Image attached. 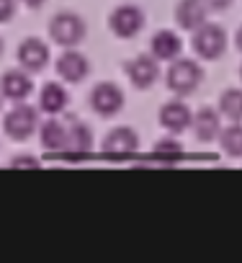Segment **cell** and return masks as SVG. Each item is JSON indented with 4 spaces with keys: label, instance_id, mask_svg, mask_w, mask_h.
Listing matches in <instances>:
<instances>
[{
    "label": "cell",
    "instance_id": "7",
    "mask_svg": "<svg viewBox=\"0 0 242 263\" xmlns=\"http://www.w3.org/2000/svg\"><path fill=\"white\" fill-rule=\"evenodd\" d=\"M124 72L137 90H147L160 78V60H155L152 54H137L124 65Z\"/></svg>",
    "mask_w": 242,
    "mask_h": 263
},
{
    "label": "cell",
    "instance_id": "17",
    "mask_svg": "<svg viewBox=\"0 0 242 263\" xmlns=\"http://www.w3.org/2000/svg\"><path fill=\"white\" fill-rule=\"evenodd\" d=\"M39 142L49 153H62L67 145V124H62L59 119H47L39 126Z\"/></svg>",
    "mask_w": 242,
    "mask_h": 263
},
{
    "label": "cell",
    "instance_id": "3",
    "mask_svg": "<svg viewBox=\"0 0 242 263\" xmlns=\"http://www.w3.org/2000/svg\"><path fill=\"white\" fill-rule=\"evenodd\" d=\"M191 44H193V52L201 60H219L227 49V31L219 24L204 21L198 29H193Z\"/></svg>",
    "mask_w": 242,
    "mask_h": 263
},
{
    "label": "cell",
    "instance_id": "29",
    "mask_svg": "<svg viewBox=\"0 0 242 263\" xmlns=\"http://www.w3.org/2000/svg\"><path fill=\"white\" fill-rule=\"evenodd\" d=\"M0 98H3V96H0ZM0 103H3V101H0Z\"/></svg>",
    "mask_w": 242,
    "mask_h": 263
},
{
    "label": "cell",
    "instance_id": "23",
    "mask_svg": "<svg viewBox=\"0 0 242 263\" xmlns=\"http://www.w3.org/2000/svg\"><path fill=\"white\" fill-rule=\"evenodd\" d=\"M16 16V0H0V24H8Z\"/></svg>",
    "mask_w": 242,
    "mask_h": 263
},
{
    "label": "cell",
    "instance_id": "8",
    "mask_svg": "<svg viewBox=\"0 0 242 263\" xmlns=\"http://www.w3.org/2000/svg\"><path fill=\"white\" fill-rule=\"evenodd\" d=\"M106 155H132L139 150V135L132 126H113L100 142Z\"/></svg>",
    "mask_w": 242,
    "mask_h": 263
},
{
    "label": "cell",
    "instance_id": "10",
    "mask_svg": "<svg viewBox=\"0 0 242 263\" xmlns=\"http://www.w3.org/2000/svg\"><path fill=\"white\" fill-rule=\"evenodd\" d=\"M18 65L26 70V72H39L49 65V47L36 39V36H29L18 44Z\"/></svg>",
    "mask_w": 242,
    "mask_h": 263
},
{
    "label": "cell",
    "instance_id": "28",
    "mask_svg": "<svg viewBox=\"0 0 242 263\" xmlns=\"http://www.w3.org/2000/svg\"><path fill=\"white\" fill-rule=\"evenodd\" d=\"M239 78H242V67H239Z\"/></svg>",
    "mask_w": 242,
    "mask_h": 263
},
{
    "label": "cell",
    "instance_id": "2",
    "mask_svg": "<svg viewBox=\"0 0 242 263\" xmlns=\"http://www.w3.org/2000/svg\"><path fill=\"white\" fill-rule=\"evenodd\" d=\"M49 36H52L54 44H59L65 49H72V47L85 42L88 26L77 13H57L49 21Z\"/></svg>",
    "mask_w": 242,
    "mask_h": 263
},
{
    "label": "cell",
    "instance_id": "5",
    "mask_svg": "<svg viewBox=\"0 0 242 263\" xmlns=\"http://www.w3.org/2000/svg\"><path fill=\"white\" fill-rule=\"evenodd\" d=\"M108 29L118 39H134L145 29V11L134 3H124L111 11L108 16Z\"/></svg>",
    "mask_w": 242,
    "mask_h": 263
},
{
    "label": "cell",
    "instance_id": "9",
    "mask_svg": "<svg viewBox=\"0 0 242 263\" xmlns=\"http://www.w3.org/2000/svg\"><path fill=\"white\" fill-rule=\"evenodd\" d=\"M90 150H93V132H90V126L85 121L70 116V121H67V145H65L62 153L75 160V158L88 155Z\"/></svg>",
    "mask_w": 242,
    "mask_h": 263
},
{
    "label": "cell",
    "instance_id": "13",
    "mask_svg": "<svg viewBox=\"0 0 242 263\" xmlns=\"http://www.w3.org/2000/svg\"><path fill=\"white\" fill-rule=\"evenodd\" d=\"M191 129H193V137L198 142H214L221 132V114L219 108H211V106H204L193 114V121H191Z\"/></svg>",
    "mask_w": 242,
    "mask_h": 263
},
{
    "label": "cell",
    "instance_id": "14",
    "mask_svg": "<svg viewBox=\"0 0 242 263\" xmlns=\"http://www.w3.org/2000/svg\"><path fill=\"white\" fill-rule=\"evenodd\" d=\"M88 72H90V62L75 47L67 49V52H62V57L57 60V75L65 83H80L83 78H88Z\"/></svg>",
    "mask_w": 242,
    "mask_h": 263
},
{
    "label": "cell",
    "instance_id": "20",
    "mask_svg": "<svg viewBox=\"0 0 242 263\" xmlns=\"http://www.w3.org/2000/svg\"><path fill=\"white\" fill-rule=\"evenodd\" d=\"M219 114L229 121H242V88H227L219 96Z\"/></svg>",
    "mask_w": 242,
    "mask_h": 263
},
{
    "label": "cell",
    "instance_id": "16",
    "mask_svg": "<svg viewBox=\"0 0 242 263\" xmlns=\"http://www.w3.org/2000/svg\"><path fill=\"white\" fill-rule=\"evenodd\" d=\"M180 49H183L180 36L175 31H168V29L157 31L150 42V54L160 62H173L175 57H180Z\"/></svg>",
    "mask_w": 242,
    "mask_h": 263
},
{
    "label": "cell",
    "instance_id": "24",
    "mask_svg": "<svg viewBox=\"0 0 242 263\" xmlns=\"http://www.w3.org/2000/svg\"><path fill=\"white\" fill-rule=\"evenodd\" d=\"M204 3H206L209 11H227L234 0H204Z\"/></svg>",
    "mask_w": 242,
    "mask_h": 263
},
{
    "label": "cell",
    "instance_id": "27",
    "mask_svg": "<svg viewBox=\"0 0 242 263\" xmlns=\"http://www.w3.org/2000/svg\"><path fill=\"white\" fill-rule=\"evenodd\" d=\"M0 52H3V39H0Z\"/></svg>",
    "mask_w": 242,
    "mask_h": 263
},
{
    "label": "cell",
    "instance_id": "6",
    "mask_svg": "<svg viewBox=\"0 0 242 263\" xmlns=\"http://www.w3.org/2000/svg\"><path fill=\"white\" fill-rule=\"evenodd\" d=\"M90 108L98 114V116H116L121 108H124V90H121L116 83L111 80H103V83H95L93 90H90Z\"/></svg>",
    "mask_w": 242,
    "mask_h": 263
},
{
    "label": "cell",
    "instance_id": "25",
    "mask_svg": "<svg viewBox=\"0 0 242 263\" xmlns=\"http://www.w3.org/2000/svg\"><path fill=\"white\" fill-rule=\"evenodd\" d=\"M21 3H24L26 8H42V6L47 3V0H21Z\"/></svg>",
    "mask_w": 242,
    "mask_h": 263
},
{
    "label": "cell",
    "instance_id": "1",
    "mask_svg": "<svg viewBox=\"0 0 242 263\" xmlns=\"http://www.w3.org/2000/svg\"><path fill=\"white\" fill-rule=\"evenodd\" d=\"M204 80V70L196 60L188 57H175L165 72V85L175 96H191Z\"/></svg>",
    "mask_w": 242,
    "mask_h": 263
},
{
    "label": "cell",
    "instance_id": "18",
    "mask_svg": "<svg viewBox=\"0 0 242 263\" xmlns=\"http://www.w3.org/2000/svg\"><path fill=\"white\" fill-rule=\"evenodd\" d=\"M67 90L59 85V83H44V88L39 90V108L44 114H59L67 108Z\"/></svg>",
    "mask_w": 242,
    "mask_h": 263
},
{
    "label": "cell",
    "instance_id": "22",
    "mask_svg": "<svg viewBox=\"0 0 242 263\" xmlns=\"http://www.w3.org/2000/svg\"><path fill=\"white\" fill-rule=\"evenodd\" d=\"M11 168H16V171H21V168L39 171V168H42V163H39L36 158H31V155H16V158L11 160Z\"/></svg>",
    "mask_w": 242,
    "mask_h": 263
},
{
    "label": "cell",
    "instance_id": "11",
    "mask_svg": "<svg viewBox=\"0 0 242 263\" xmlns=\"http://www.w3.org/2000/svg\"><path fill=\"white\" fill-rule=\"evenodd\" d=\"M157 119H160V126L168 129L170 135H180V132L191 129L193 111H191L183 101H168V103H163Z\"/></svg>",
    "mask_w": 242,
    "mask_h": 263
},
{
    "label": "cell",
    "instance_id": "4",
    "mask_svg": "<svg viewBox=\"0 0 242 263\" xmlns=\"http://www.w3.org/2000/svg\"><path fill=\"white\" fill-rule=\"evenodd\" d=\"M3 129L11 140H29L39 129V111L34 106H29L26 101H18L3 116Z\"/></svg>",
    "mask_w": 242,
    "mask_h": 263
},
{
    "label": "cell",
    "instance_id": "26",
    "mask_svg": "<svg viewBox=\"0 0 242 263\" xmlns=\"http://www.w3.org/2000/svg\"><path fill=\"white\" fill-rule=\"evenodd\" d=\"M234 47L242 52V26H239V29H237V34H234Z\"/></svg>",
    "mask_w": 242,
    "mask_h": 263
},
{
    "label": "cell",
    "instance_id": "12",
    "mask_svg": "<svg viewBox=\"0 0 242 263\" xmlns=\"http://www.w3.org/2000/svg\"><path fill=\"white\" fill-rule=\"evenodd\" d=\"M34 90V80L29 78L26 70H8L0 75V96L18 103V101H26Z\"/></svg>",
    "mask_w": 242,
    "mask_h": 263
},
{
    "label": "cell",
    "instance_id": "15",
    "mask_svg": "<svg viewBox=\"0 0 242 263\" xmlns=\"http://www.w3.org/2000/svg\"><path fill=\"white\" fill-rule=\"evenodd\" d=\"M204 21H209V8H206L204 0H178V6H175V24L183 31H193Z\"/></svg>",
    "mask_w": 242,
    "mask_h": 263
},
{
    "label": "cell",
    "instance_id": "21",
    "mask_svg": "<svg viewBox=\"0 0 242 263\" xmlns=\"http://www.w3.org/2000/svg\"><path fill=\"white\" fill-rule=\"evenodd\" d=\"M152 153L155 155H168V158H175V155H183V142L175 140V137H163L152 145Z\"/></svg>",
    "mask_w": 242,
    "mask_h": 263
},
{
    "label": "cell",
    "instance_id": "19",
    "mask_svg": "<svg viewBox=\"0 0 242 263\" xmlns=\"http://www.w3.org/2000/svg\"><path fill=\"white\" fill-rule=\"evenodd\" d=\"M216 142H219V147H221L224 155L242 158V124L239 121H232L229 126H221Z\"/></svg>",
    "mask_w": 242,
    "mask_h": 263
}]
</instances>
